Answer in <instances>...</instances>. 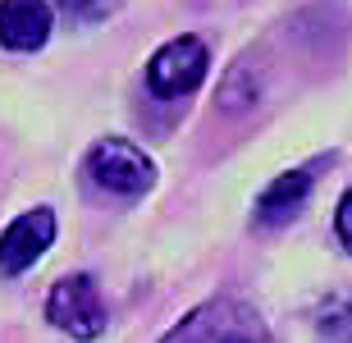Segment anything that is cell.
I'll use <instances>...</instances> for the list:
<instances>
[{"label": "cell", "instance_id": "obj_10", "mask_svg": "<svg viewBox=\"0 0 352 343\" xmlns=\"http://www.w3.org/2000/svg\"><path fill=\"white\" fill-rule=\"evenodd\" d=\"M334 229H339V243L352 252V188L343 192V201H339V211H334Z\"/></svg>", "mask_w": 352, "mask_h": 343}, {"label": "cell", "instance_id": "obj_7", "mask_svg": "<svg viewBox=\"0 0 352 343\" xmlns=\"http://www.w3.org/2000/svg\"><path fill=\"white\" fill-rule=\"evenodd\" d=\"M307 197H311V174L288 170V174H279L274 184L261 188V197H256V220H261V225H284V220H293V215L307 206Z\"/></svg>", "mask_w": 352, "mask_h": 343}, {"label": "cell", "instance_id": "obj_2", "mask_svg": "<svg viewBox=\"0 0 352 343\" xmlns=\"http://www.w3.org/2000/svg\"><path fill=\"white\" fill-rule=\"evenodd\" d=\"M87 179L115 197H142L156 184V160L129 137H101L87 151Z\"/></svg>", "mask_w": 352, "mask_h": 343}, {"label": "cell", "instance_id": "obj_8", "mask_svg": "<svg viewBox=\"0 0 352 343\" xmlns=\"http://www.w3.org/2000/svg\"><path fill=\"white\" fill-rule=\"evenodd\" d=\"M329 330H334V343H352V307L343 298H334L325 307V316H320V334H329Z\"/></svg>", "mask_w": 352, "mask_h": 343}, {"label": "cell", "instance_id": "obj_1", "mask_svg": "<svg viewBox=\"0 0 352 343\" xmlns=\"http://www.w3.org/2000/svg\"><path fill=\"white\" fill-rule=\"evenodd\" d=\"M160 343H274L265 320L238 298H215L174 325Z\"/></svg>", "mask_w": 352, "mask_h": 343}, {"label": "cell", "instance_id": "obj_3", "mask_svg": "<svg viewBox=\"0 0 352 343\" xmlns=\"http://www.w3.org/2000/svg\"><path fill=\"white\" fill-rule=\"evenodd\" d=\"M46 320L55 330H65L69 339H96L105 334V298H101V284L91 275H65L60 284L51 289L46 298Z\"/></svg>", "mask_w": 352, "mask_h": 343}, {"label": "cell", "instance_id": "obj_5", "mask_svg": "<svg viewBox=\"0 0 352 343\" xmlns=\"http://www.w3.org/2000/svg\"><path fill=\"white\" fill-rule=\"evenodd\" d=\"M51 243H55V215L46 211V206L19 215V220L0 234V275L14 279V275H23V270H32Z\"/></svg>", "mask_w": 352, "mask_h": 343}, {"label": "cell", "instance_id": "obj_6", "mask_svg": "<svg viewBox=\"0 0 352 343\" xmlns=\"http://www.w3.org/2000/svg\"><path fill=\"white\" fill-rule=\"evenodd\" d=\"M51 37V5L46 0H0V46L41 51Z\"/></svg>", "mask_w": 352, "mask_h": 343}, {"label": "cell", "instance_id": "obj_9", "mask_svg": "<svg viewBox=\"0 0 352 343\" xmlns=\"http://www.w3.org/2000/svg\"><path fill=\"white\" fill-rule=\"evenodd\" d=\"M110 5H115V0H60V10H65L69 19H78V23H96Z\"/></svg>", "mask_w": 352, "mask_h": 343}, {"label": "cell", "instance_id": "obj_4", "mask_svg": "<svg viewBox=\"0 0 352 343\" xmlns=\"http://www.w3.org/2000/svg\"><path fill=\"white\" fill-rule=\"evenodd\" d=\"M210 55L201 37H174L165 41L151 60H146V87L165 101H179V96H192L201 82H206Z\"/></svg>", "mask_w": 352, "mask_h": 343}]
</instances>
